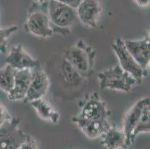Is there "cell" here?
<instances>
[{
  "mask_svg": "<svg viewBox=\"0 0 150 149\" xmlns=\"http://www.w3.org/2000/svg\"><path fill=\"white\" fill-rule=\"evenodd\" d=\"M50 22L46 11L40 9H33L30 11L24 24L28 33L38 37H52L56 32Z\"/></svg>",
  "mask_w": 150,
  "mask_h": 149,
  "instance_id": "5",
  "label": "cell"
},
{
  "mask_svg": "<svg viewBox=\"0 0 150 149\" xmlns=\"http://www.w3.org/2000/svg\"><path fill=\"white\" fill-rule=\"evenodd\" d=\"M98 79L101 90L130 93L134 86L137 84L135 79L124 71L119 64L99 72Z\"/></svg>",
  "mask_w": 150,
  "mask_h": 149,
  "instance_id": "2",
  "label": "cell"
},
{
  "mask_svg": "<svg viewBox=\"0 0 150 149\" xmlns=\"http://www.w3.org/2000/svg\"><path fill=\"white\" fill-rule=\"evenodd\" d=\"M133 1L140 7H146L150 5V0H133Z\"/></svg>",
  "mask_w": 150,
  "mask_h": 149,
  "instance_id": "24",
  "label": "cell"
},
{
  "mask_svg": "<svg viewBox=\"0 0 150 149\" xmlns=\"http://www.w3.org/2000/svg\"><path fill=\"white\" fill-rule=\"evenodd\" d=\"M61 69L63 81L68 87H79L82 82V81H84V78L81 77V75L65 60L63 61Z\"/></svg>",
  "mask_w": 150,
  "mask_h": 149,
  "instance_id": "17",
  "label": "cell"
},
{
  "mask_svg": "<svg viewBox=\"0 0 150 149\" xmlns=\"http://www.w3.org/2000/svg\"><path fill=\"white\" fill-rule=\"evenodd\" d=\"M18 149H38L36 140L31 136L27 135L25 142L20 146Z\"/></svg>",
  "mask_w": 150,
  "mask_h": 149,
  "instance_id": "22",
  "label": "cell"
},
{
  "mask_svg": "<svg viewBox=\"0 0 150 149\" xmlns=\"http://www.w3.org/2000/svg\"><path fill=\"white\" fill-rule=\"evenodd\" d=\"M29 104L36 111L38 117L43 121L57 123L60 120L61 114L59 112L43 98L33 101Z\"/></svg>",
  "mask_w": 150,
  "mask_h": 149,
  "instance_id": "16",
  "label": "cell"
},
{
  "mask_svg": "<svg viewBox=\"0 0 150 149\" xmlns=\"http://www.w3.org/2000/svg\"><path fill=\"white\" fill-rule=\"evenodd\" d=\"M32 1H33L34 5H38V6H42L44 4H46L47 0H32Z\"/></svg>",
  "mask_w": 150,
  "mask_h": 149,
  "instance_id": "25",
  "label": "cell"
},
{
  "mask_svg": "<svg viewBox=\"0 0 150 149\" xmlns=\"http://www.w3.org/2000/svg\"><path fill=\"white\" fill-rule=\"evenodd\" d=\"M150 133V103L147 104L142 110L141 115L132 133V141L134 143L136 136L140 133Z\"/></svg>",
  "mask_w": 150,
  "mask_h": 149,
  "instance_id": "19",
  "label": "cell"
},
{
  "mask_svg": "<svg viewBox=\"0 0 150 149\" xmlns=\"http://www.w3.org/2000/svg\"><path fill=\"white\" fill-rule=\"evenodd\" d=\"M124 43L137 64L145 70L150 59V40L148 37L140 40H124Z\"/></svg>",
  "mask_w": 150,
  "mask_h": 149,
  "instance_id": "12",
  "label": "cell"
},
{
  "mask_svg": "<svg viewBox=\"0 0 150 149\" xmlns=\"http://www.w3.org/2000/svg\"><path fill=\"white\" fill-rule=\"evenodd\" d=\"M17 72V70L8 64L0 68V90L6 94L13 88Z\"/></svg>",
  "mask_w": 150,
  "mask_h": 149,
  "instance_id": "18",
  "label": "cell"
},
{
  "mask_svg": "<svg viewBox=\"0 0 150 149\" xmlns=\"http://www.w3.org/2000/svg\"><path fill=\"white\" fill-rule=\"evenodd\" d=\"M46 13L56 32L69 33L68 29L77 19L75 8L54 0L46 1Z\"/></svg>",
  "mask_w": 150,
  "mask_h": 149,
  "instance_id": "3",
  "label": "cell"
},
{
  "mask_svg": "<svg viewBox=\"0 0 150 149\" xmlns=\"http://www.w3.org/2000/svg\"><path fill=\"white\" fill-rule=\"evenodd\" d=\"M77 19L88 28L97 26L102 13V8L99 0H82L76 8Z\"/></svg>",
  "mask_w": 150,
  "mask_h": 149,
  "instance_id": "9",
  "label": "cell"
},
{
  "mask_svg": "<svg viewBox=\"0 0 150 149\" xmlns=\"http://www.w3.org/2000/svg\"><path fill=\"white\" fill-rule=\"evenodd\" d=\"M110 113V110L99 94L93 93L86 97L77 117L91 121H105L108 120Z\"/></svg>",
  "mask_w": 150,
  "mask_h": 149,
  "instance_id": "6",
  "label": "cell"
},
{
  "mask_svg": "<svg viewBox=\"0 0 150 149\" xmlns=\"http://www.w3.org/2000/svg\"><path fill=\"white\" fill-rule=\"evenodd\" d=\"M5 62L17 71L32 69L40 66L39 61L28 54L20 44L13 46L11 49Z\"/></svg>",
  "mask_w": 150,
  "mask_h": 149,
  "instance_id": "10",
  "label": "cell"
},
{
  "mask_svg": "<svg viewBox=\"0 0 150 149\" xmlns=\"http://www.w3.org/2000/svg\"><path fill=\"white\" fill-rule=\"evenodd\" d=\"M150 103L149 97H145L139 99L134 104L133 106L129 109L125 113L123 119V130L126 138H127V144L131 146L133 143L132 141V136L134 128L137 126L139 119L141 115L142 110L147 104Z\"/></svg>",
  "mask_w": 150,
  "mask_h": 149,
  "instance_id": "11",
  "label": "cell"
},
{
  "mask_svg": "<svg viewBox=\"0 0 150 149\" xmlns=\"http://www.w3.org/2000/svg\"><path fill=\"white\" fill-rule=\"evenodd\" d=\"M12 118L13 117H11V115L9 113L5 105L2 102H0V128L4 126L7 122L11 120Z\"/></svg>",
  "mask_w": 150,
  "mask_h": 149,
  "instance_id": "21",
  "label": "cell"
},
{
  "mask_svg": "<svg viewBox=\"0 0 150 149\" xmlns=\"http://www.w3.org/2000/svg\"><path fill=\"white\" fill-rule=\"evenodd\" d=\"M148 38H149V40H150V30H149V36H148Z\"/></svg>",
  "mask_w": 150,
  "mask_h": 149,
  "instance_id": "27",
  "label": "cell"
},
{
  "mask_svg": "<svg viewBox=\"0 0 150 149\" xmlns=\"http://www.w3.org/2000/svg\"><path fill=\"white\" fill-rule=\"evenodd\" d=\"M17 30L18 27L17 25H11L8 28H0V52L6 54L9 38Z\"/></svg>",
  "mask_w": 150,
  "mask_h": 149,
  "instance_id": "20",
  "label": "cell"
},
{
  "mask_svg": "<svg viewBox=\"0 0 150 149\" xmlns=\"http://www.w3.org/2000/svg\"><path fill=\"white\" fill-rule=\"evenodd\" d=\"M54 1L64 3L65 4V5H69V6L76 9V8L79 6V5L80 2H81L82 0H54Z\"/></svg>",
  "mask_w": 150,
  "mask_h": 149,
  "instance_id": "23",
  "label": "cell"
},
{
  "mask_svg": "<svg viewBox=\"0 0 150 149\" xmlns=\"http://www.w3.org/2000/svg\"><path fill=\"white\" fill-rule=\"evenodd\" d=\"M72 121L76 124L82 133L91 139L100 138L102 134L110 127L108 120L105 121H91L79 118L75 116L72 118Z\"/></svg>",
  "mask_w": 150,
  "mask_h": 149,
  "instance_id": "15",
  "label": "cell"
},
{
  "mask_svg": "<svg viewBox=\"0 0 150 149\" xmlns=\"http://www.w3.org/2000/svg\"><path fill=\"white\" fill-rule=\"evenodd\" d=\"M20 119L13 117L0 128V149H18L27 137L19 127Z\"/></svg>",
  "mask_w": 150,
  "mask_h": 149,
  "instance_id": "7",
  "label": "cell"
},
{
  "mask_svg": "<svg viewBox=\"0 0 150 149\" xmlns=\"http://www.w3.org/2000/svg\"><path fill=\"white\" fill-rule=\"evenodd\" d=\"M31 70L32 76L31 83L26 96L23 100L25 103H31L33 101L43 98L50 88V78L46 72L40 68V66Z\"/></svg>",
  "mask_w": 150,
  "mask_h": 149,
  "instance_id": "8",
  "label": "cell"
},
{
  "mask_svg": "<svg viewBox=\"0 0 150 149\" xmlns=\"http://www.w3.org/2000/svg\"><path fill=\"white\" fill-rule=\"evenodd\" d=\"M111 48L117 56L120 66L135 79L137 84H141L146 75V70L143 69L129 53L125 46L124 40L122 38L116 39L111 45Z\"/></svg>",
  "mask_w": 150,
  "mask_h": 149,
  "instance_id": "4",
  "label": "cell"
},
{
  "mask_svg": "<svg viewBox=\"0 0 150 149\" xmlns=\"http://www.w3.org/2000/svg\"><path fill=\"white\" fill-rule=\"evenodd\" d=\"M100 144L103 149H126L127 138L122 129L115 125H110L100 136Z\"/></svg>",
  "mask_w": 150,
  "mask_h": 149,
  "instance_id": "14",
  "label": "cell"
},
{
  "mask_svg": "<svg viewBox=\"0 0 150 149\" xmlns=\"http://www.w3.org/2000/svg\"><path fill=\"white\" fill-rule=\"evenodd\" d=\"M96 57V49L82 39L78 40L63 53V59L69 63L84 79L93 76Z\"/></svg>",
  "mask_w": 150,
  "mask_h": 149,
  "instance_id": "1",
  "label": "cell"
},
{
  "mask_svg": "<svg viewBox=\"0 0 150 149\" xmlns=\"http://www.w3.org/2000/svg\"><path fill=\"white\" fill-rule=\"evenodd\" d=\"M147 69H150V59H149V61L148 65H147Z\"/></svg>",
  "mask_w": 150,
  "mask_h": 149,
  "instance_id": "26",
  "label": "cell"
},
{
  "mask_svg": "<svg viewBox=\"0 0 150 149\" xmlns=\"http://www.w3.org/2000/svg\"><path fill=\"white\" fill-rule=\"evenodd\" d=\"M32 76L31 69H23L17 72L12 90L7 94L10 102L23 101L26 96Z\"/></svg>",
  "mask_w": 150,
  "mask_h": 149,
  "instance_id": "13",
  "label": "cell"
}]
</instances>
